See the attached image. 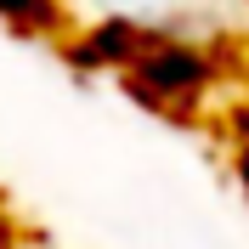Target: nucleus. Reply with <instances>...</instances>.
Masks as SVG:
<instances>
[{"label":"nucleus","instance_id":"1","mask_svg":"<svg viewBox=\"0 0 249 249\" xmlns=\"http://www.w3.org/2000/svg\"><path fill=\"white\" fill-rule=\"evenodd\" d=\"M68 23H124L142 40H187L232 57L249 46V0H68Z\"/></svg>","mask_w":249,"mask_h":249},{"label":"nucleus","instance_id":"2","mask_svg":"<svg viewBox=\"0 0 249 249\" xmlns=\"http://www.w3.org/2000/svg\"><path fill=\"white\" fill-rule=\"evenodd\" d=\"M0 17L12 23L17 34H34V40H51L62 46L68 40V0H0Z\"/></svg>","mask_w":249,"mask_h":249},{"label":"nucleus","instance_id":"3","mask_svg":"<svg viewBox=\"0 0 249 249\" xmlns=\"http://www.w3.org/2000/svg\"><path fill=\"white\" fill-rule=\"evenodd\" d=\"M0 249H51V238L23 215L6 193H0Z\"/></svg>","mask_w":249,"mask_h":249},{"label":"nucleus","instance_id":"4","mask_svg":"<svg viewBox=\"0 0 249 249\" xmlns=\"http://www.w3.org/2000/svg\"><path fill=\"white\" fill-rule=\"evenodd\" d=\"M51 249H57V244H51Z\"/></svg>","mask_w":249,"mask_h":249}]
</instances>
